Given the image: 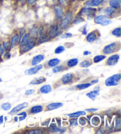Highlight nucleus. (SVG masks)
Segmentation results:
<instances>
[{"label": "nucleus", "instance_id": "obj_1", "mask_svg": "<svg viewBox=\"0 0 121 134\" xmlns=\"http://www.w3.org/2000/svg\"><path fill=\"white\" fill-rule=\"evenodd\" d=\"M94 22L97 24L101 25L102 26H106L112 23V20L105 15H99L95 17Z\"/></svg>", "mask_w": 121, "mask_h": 134}, {"label": "nucleus", "instance_id": "obj_2", "mask_svg": "<svg viewBox=\"0 0 121 134\" xmlns=\"http://www.w3.org/2000/svg\"><path fill=\"white\" fill-rule=\"evenodd\" d=\"M120 43H113L110 44L106 46L103 49V52L105 54H109L111 53H113L116 52H118L120 50Z\"/></svg>", "mask_w": 121, "mask_h": 134}, {"label": "nucleus", "instance_id": "obj_3", "mask_svg": "<svg viewBox=\"0 0 121 134\" xmlns=\"http://www.w3.org/2000/svg\"><path fill=\"white\" fill-rule=\"evenodd\" d=\"M120 80V74H116L108 77L105 80V85L107 86H114L119 84Z\"/></svg>", "mask_w": 121, "mask_h": 134}, {"label": "nucleus", "instance_id": "obj_4", "mask_svg": "<svg viewBox=\"0 0 121 134\" xmlns=\"http://www.w3.org/2000/svg\"><path fill=\"white\" fill-rule=\"evenodd\" d=\"M36 45V40L34 38H31L29 40L27 43H25L24 44L21 46L20 50L21 52L23 53H25L31 50L32 48H34Z\"/></svg>", "mask_w": 121, "mask_h": 134}, {"label": "nucleus", "instance_id": "obj_5", "mask_svg": "<svg viewBox=\"0 0 121 134\" xmlns=\"http://www.w3.org/2000/svg\"><path fill=\"white\" fill-rule=\"evenodd\" d=\"M73 19V13L72 11H70L67 13L64 17L62 18V21L60 24L62 29H65L70 24Z\"/></svg>", "mask_w": 121, "mask_h": 134}, {"label": "nucleus", "instance_id": "obj_6", "mask_svg": "<svg viewBox=\"0 0 121 134\" xmlns=\"http://www.w3.org/2000/svg\"><path fill=\"white\" fill-rule=\"evenodd\" d=\"M97 9L93 7H83L79 12V15L80 16H88V17H93L96 14Z\"/></svg>", "mask_w": 121, "mask_h": 134}, {"label": "nucleus", "instance_id": "obj_7", "mask_svg": "<svg viewBox=\"0 0 121 134\" xmlns=\"http://www.w3.org/2000/svg\"><path fill=\"white\" fill-rule=\"evenodd\" d=\"M61 27L59 25H54L50 29L49 32L48 33V36L50 38H54L59 36L62 33Z\"/></svg>", "mask_w": 121, "mask_h": 134}, {"label": "nucleus", "instance_id": "obj_8", "mask_svg": "<svg viewBox=\"0 0 121 134\" xmlns=\"http://www.w3.org/2000/svg\"><path fill=\"white\" fill-rule=\"evenodd\" d=\"M54 10L57 18L59 19H62L64 17V10L62 6L60 4H56L54 6Z\"/></svg>", "mask_w": 121, "mask_h": 134}, {"label": "nucleus", "instance_id": "obj_9", "mask_svg": "<svg viewBox=\"0 0 121 134\" xmlns=\"http://www.w3.org/2000/svg\"><path fill=\"white\" fill-rule=\"evenodd\" d=\"M28 106H29V103L27 102H24L21 104H20V105L16 106L13 109L11 110V112H9V114L11 115H14L15 114H17V112L20 111V110L27 108Z\"/></svg>", "mask_w": 121, "mask_h": 134}, {"label": "nucleus", "instance_id": "obj_10", "mask_svg": "<svg viewBox=\"0 0 121 134\" xmlns=\"http://www.w3.org/2000/svg\"><path fill=\"white\" fill-rule=\"evenodd\" d=\"M120 57L118 54H114L109 57L108 60L106 62L107 65L108 66H115L118 63V62L119 60Z\"/></svg>", "mask_w": 121, "mask_h": 134}, {"label": "nucleus", "instance_id": "obj_11", "mask_svg": "<svg viewBox=\"0 0 121 134\" xmlns=\"http://www.w3.org/2000/svg\"><path fill=\"white\" fill-rule=\"evenodd\" d=\"M43 68L42 64H40V65H36L33 68H31V69H29L25 71V74L27 75H33L36 74L38 71H40L41 69Z\"/></svg>", "mask_w": 121, "mask_h": 134}, {"label": "nucleus", "instance_id": "obj_12", "mask_svg": "<svg viewBox=\"0 0 121 134\" xmlns=\"http://www.w3.org/2000/svg\"><path fill=\"white\" fill-rule=\"evenodd\" d=\"M104 0H88L85 3V4L87 6L95 7H98L101 5L103 3Z\"/></svg>", "mask_w": 121, "mask_h": 134}, {"label": "nucleus", "instance_id": "obj_13", "mask_svg": "<svg viewBox=\"0 0 121 134\" xmlns=\"http://www.w3.org/2000/svg\"><path fill=\"white\" fill-rule=\"evenodd\" d=\"M73 79V75L72 73H67L62 76L61 80L63 84L67 85L70 83Z\"/></svg>", "mask_w": 121, "mask_h": 134}, {"label": "nucleus", "instance_id": "obj_14", "mask_svg": "<svg viewBox=\"0 0 121 134\" xmlns=\"http://www.w3.org/2000/svg\"><path fill=\"white\" fill-rule=\"evenodd\" d=\"M46 81V78L44 77V76H40V77H38L36 78H34L32 79L31 82H30V85H40L45 83Z\"/></svg>", "mask_w": 121, "mask_h": 134}, {"label": "nucleus", "instance_id": "obj_15", "mask_svg": "<svg viewBox=\"0 0 121 134\" xmlns=\"http://www.w3.org/2000/svg\"><path fill=\"white\" fill-rule=\"evenodd\" d=\"M44 59H45V57H44L43 55H41V54L37 55V56H35L32 58L31 64L32 66L37 65V64L40 63L41 62H42L44 60Z\"/></svg>", "mask_w": 121, "mask_h": 134}, {"label": "nucleus", "instance_id": "obj_16", "mask_svg": "<svg viewBox=\"0 0 121 134\" xmlns=\"http://www.w3.org/2000/svg\"><path fill=\"white\" fill-rule=\"evenodd\" d=\"M63 104L62 102H56V103H52L48 105L47 108L48 110H53L54 109H59V108L62 107Z\"/></svg>", "mask_w": 121, "mask_h": 134}, {"label": "nucleus", "instance_id": "obj_17", "mask_svg": "<svg viewBox=\"0 0 121 134\" xmlns=\"http://www.w3.org/2000/svg\"><path fill=\"white\" fill-rule=\"evenodd\" d=\"M50 40H51V38L49 37H48V35H47V34H43L42 35H41L39 37V38L37 42V44H38V45H40V44H41L47 42V41H50Z\"/></svg>", "mask_w": 121, "mask_h": 134}, {"label": "nucleus", "instance_id": "obj_18", "mask_svg": "<svg viewBox=\"0 0 121 134\" xmlns=\"http://www.w3.org/2000/svg\"><path fill=\"white\" fill-rule=\"evenodd\" d=\"M18 42H20V37H19V34L16 33L14 35L12 38H11V40L10 42V46H11V48H12L13 47H14L15 46H16L18 44Z\"/></svg>", "mask_w": 121, "mask_h": 134}, {"label": "nucleus", "instance_id": "obj_19", "mask_svg": "<svg viewBox=\"0 0 121 134\" xmlns=\"http://www.w3.org/2000/svg\"><path fill=\"white\" fill-rule=\"evenodd\" d=\"M116 10H117V9L112 7L110 6L105 8V10H104V13L107 17H111V16H112L114 14L116 13Z\"/></svg>", "mask_w": 121, "mask_h": 134}, {"label": "nucleus", "instance_id": "obj_20", "mask_svg": "<svg viewBox=\"0 0 121 134\" xmlns=\"http://www.w3.org/2000/svg\"><path fill=\"white\" fill-rule=\"evenodd\" d=\"M97 38V34L95 33V31H92L87 34L86 36V40L89 43L94 42L95 40H96Z\"/></svg>", "mask_w": 121, "mask_h": 134}, {"label": "nucleus", "instance_id": "obj_21", "mask_svg": "<svg viewBox=\"0 0 121 134\" xmlns=\"http://www.w3.org/2000/svg\"><path fill=\"white\" fill-rule=\"evenodd\" d=\"M41 93L43 94H47L52 91V87L50 85H44L40 88V90Z\"/></svg>", "mask_w": 121, "mask_h": 134}, {"label": "nucleus", "instance_id": "obj_22", "mask_svg": "<svg viewBox=\"0 0 121 134\" xmlns=\"http://www.w3.org/2000/svg\"><path fill=\"white\" fill-rule=\"evenodd\" d=\"M109 5L116 9H119L120 7V0H109Z\"/></svg>", "mask_w": 121, "mask_h": 134}, {"label": "nucleus", "instance_id": "obj_23", "mask_svg": "<svg viewBox=\"0 0 121 134\" xmlns=\"http://www.w3.org/2000/svg\"><path fill=\"white\" fill-rule=\"evenodd\" d=\"M99 91L100 90L94 89V91L90 92L88 93H87L86 96L90 99H92V100H95L96 97L99 95Z\"/></svg>", "mask_w": 121, "mask_h": 134}, {"label": "nucleus", "instance_id": "obj_24", "mask_svg": "<svg viewBox=\"0 0 121 134\" xmlns=\"http://www.w3.org/2000/svg\"><path fill=\"white\" fill-rule=\"evenodd\" d=\"M10 45V41H6V42H4L0 44V56H1L3 54V53L7 49Z\"/></svg>", "mask_w": 121, "mask_h": 134}, {"label": "nucleus", "instance_id": "obj_25", "mask_svg": "<svg viewBox=\"0 0 121 134\" xmlns=\"http://www.w3.org/2000/svg\"><path fill=\"white\" fill-rule=\"evenodd\" d=\"M43 106L41 105H37V106H34L31 108V110H30V112L31 114H38L40 112H41L43 111Z\"/></svg>", "mask_w": 121, "mask_h": 134}, {"label": "nucleus", "instance_id": "obj_26", "mask_svg": "<svg viewBox=\"0 0 121 134\" xmlns=\"http://www.w3.org/2000/svg\"><path fill=\"white\" fill-rule=\"evenodd\" d=\"M86 113L85 111H78L76 112L73 113V114H70L67 115V116H69L72 118H78L80 116H84L86 115Z\"/></svg>", "mask_w": 121, "mask_h": 134}, {"label": "nucleus", "instance_id": "obj_27", "mask_svg": "<svg viewBox=\"0 0 121 134\" xmlns=\"http://www.w3.org/2000/svg\"><path fill=\"white\" fill-rule=\"evenodd\" d=\"M60 60L59 59H52L48 62V66L50 67V68H53V67L57 66L58 64L60 63Z\"/></svg>", "mask_w": 121, "mask_h": 134}, {"label": "nucleus", "instance_id": "obj_28", "mask_svg": "<svg viewBox=\"0 0 121 134\" xmlns=\"http://www.w3.org/2000/svg\"><path fill=\"white\" fill-rule=\"evenodd\" d=\"M30 38V34L29 33H25L24 35L23 36L21 39L20 41V46L23 45L25 43H27V41H29Z\"/></svg>", "mask_w": 121, "mask_h": 134}, {"label": "nucleus", "instance_id": "obj_29", "mask_svg": "<svg viewBox=\"0 0 121 134\" xmlns=\"http://www.w3.org/2000/svg\"><path fill=\"white\" fill-rule=\"evenodd\" d=\"M79 60L78 59H72L67 62V65L69 68H73V67L76 66L78 64Z\"/></svg>", "mask_w": 121, "mask_h": 134}, {"label": "nucleus", "instance_id": "obj_30", "mask_svg": "<svg viewBox=\"0 0 121 134\" xmlns=\"http://www.w3.org/2000/svg\"><path fill=\"white\" fill-rule=\"evenodd\" d=\"M92 84L90 83H82V84H79L76 86V88H78L80 90H83V89H87L88 87H89L90 86H91V85Z\"/></svg>", "mask_w": 121, "mask_h": 134}, {"label": "nucleus", "instance_id": "obj_31", "mask_svg": "<svg viewBox=\"0 0 121 134\" xmlns=\"http://www.w3.org/2000/svg\"><path fill=\"white\" fill-rule=\"evenodd\" d=\"M104 59H106V56H104V55H97V56H96L94 58V62L95 63H99L101 61L103 60Z\"/></svg>", "mask_w": 121, "mask_h": 134}, {"label": "nucleus", "instance_id": "obj_32", "mask_svg": "<svg viewBox=\"0 0 121 134\" xmlns=\"http://www.w3.org/2000/svg\"><path fill=\"white\" fill-rule=\"evenodd\" d=\"M91 122L93 125L97 126L99 125L100 122H101V119H100V118L99 116H94L92 118Z\"/></svg>", "mask_w": 121, "mask_h": 134}, {"label": "nucleus", "instance_id": "obj_33", "mask_svg": "<svg viewBox=\"0 0 121 134\" xmlns=\"http://www.w3.org/2000/svg\"><path fill=\"white\" fill-rule=\"evenodd\" d=\"M85 21L84 18H83L82 16L80 15H78L76 16V17L74 18L73 20V24H78L79 23H81Z\"/></svg>", "mask_w": 121, "mask_h": 134}, {"label": "nucleus", "instance_id": "obj_34", "mask_svg": "<svg viewBox=\"0 0 121 134\" xmlns=\"http://www.w3.org/2000/svg\"><path fill=\"white\" fill-rule=\"evenodd\" d=\"M66 131V128H60V127H54L52 129V132H60V133H63Z\"/></svg>", "mask_w": 121, "mask_h": 134}, {"label": "nucleus", "instance_id": "obj_35", "mask_svg": "<svg viewBox=\"0 0 121 134\" xmlns=\"http://www.w3.org/2000/svg\"><path fill=\"white\" fill-rule=\"evenodd\" d=\"M112 34L113 36L118 37H120V27H118L113 30L112 31Z\"/></svg>", "mask_w": 121, "mask_h": 134}, {"label": "nucleus", "instance_id": "obj_36", "mask_svg": "<svg viewBox=\"0 0 121 134\" xmlns=\"http://www.w3.org/2000/svg\"><path fill=\"white\" fill-rule=\"evenodd\" d=\"M63 70V66H56L53 67V69H52V71L53 73H58L60 71H62Z\"/></svg>", "mask_w": 121, "mask_h": 134}, {"label": "nucleus", "instance_id": "obj_37", "mask_svg": "<svg viewBox=\"0 0 121 134\" xmlns=\"http://www.w3.org/2000/svg\"><path fill=\"white\" fill-rule=\"evenodd\" d=\"M92 63L89 60H84L80 63V66L82 68H88L91 66Z\"/></svg>", "mask_w": 121, "mask_h": 134}, {"label": "nucleus", "instance_id": "obj_38", "mask_svg": "<svg viewBox=\"0 0 121 134\" xmlns=\"http://www.w3.org/2000/svg\"><path fill=\"white\" fill-rule=\"evenodd\" d=\"M11 108V105L10 103H4L2 104L1 105V109H3L4 110H8Z\"/></svg>", "mask_w": 121, "mask_h": 134}, {"label": "nucleus", "instance_id": "obj_39", "mask_svg": "<svg viewBox=\"0 0 121 134\" xmlns=\"http://www.w3.org/2000/svg\"><path fill=\"white\" fill-rule=\"evenodd\" d=\"M64 50H65V48L63 47V46H60L56 48L54 50V53L56 54H60V53L63 52Z\"/></svg>", "mask_w": 121, "mask_h": 134}, {"label": "nucleus", "instance_id": "obj_40", "mask_svg": "<svg viewBox=\"0 0 121 134\" xmlns=\"http://www.w3.org/2000/svg\"><path fill=\"white\" fill-rule=\"evenodd\" d=\"M28 133L32 134H40L42 133L43 132L40 129H33V130L30 131Z\"/></svg>", "mask_w": 121, "mask_h": 134}, {"label": "nucleus", "instance_id": "obj_41", "mask_svg": "<svg viewBox=\"0 0 121 134\" xmlns=\"http://www.w3.org/2000/svg\"><path fill=\"white\" fill-rule=\"evenodd\" d=\"M58 2L62 6H66L68 4V0H58Z\"/></svg>", "mask_w": 121, "mask_h": 134}, {"label": "nucleus", "instance_id": "obj_42", "mask_svg": "<svg viewBox=\"0 0 121 134\" xmlns=\"http://www.w3.org/2000/svg\"><path fill=\"white\" fill-rule=\"evenodd\" d=\"M70 125L71 126H76L78 125V119H73L70 121Z\"/></svg>", "mask_w": 121, "mask_h": 134}, {"label": "nucleus", "instance_id": "obj_43", "mask_svg": "<svg viewBox=\"0 0 121 134\" xmlns=\"http://www.w3.org/2000/svg\"><path fill=\"white\" fill-rule=\"evenodd\" d=\"M72 34L70 33H66L62 36V38H67L72 37Z\"/></svg>", "mask_w": 121, "mask_h": 134}, {"label": "nucleus", "instance_id": "obj_44", "mask_svg": "<svg viewBox=\"0 0 121 134\" xmlns=\"http://www.w3.org/2000/svg\"><path fill=\"white\" fill-rule=\"evenodd\" d=\"M35 92V90L34 89H30V90H27L25 92V95H30V94H32Z\"/></svg>", "mask_w": 121, "mask_h": 134}, {"label": "nucleus", "instance_id": "obj_45", "mask_svg": "<svg viewBox=\"0 0 121 134\" xmlns=\"http://www.w3.org/2000/svg\"><path fill=\"white\" fill-rule=\"evenodd\" d=\"M82 120H83V121H82L80 120V119H79V124H80L82 126H84V125H85L86 123V121L85 119L83 118H82Z\"/></svg>", "mask_w": 121, "mask_h": 134}, {"label": "nucleus", "instance_id": "obj_46", "mask_svg": "<svg viewBox=\"0 0 121 134\" xmlns=\"http://www.w3.org/2000/svg\"><path fill=\"white\" fill-rule=\"evenodd\" d=\"M36 1L37 0H27L28 4H29V5H33V4L36 3Z\"/></svg>", "mask_w": 121, "mask_h": 134}, {"label": "nucleus", "instance_id": "obj_47", "mask_svg": "<svg viewBox=\"0 0 121 134\" xmlns=\"http://www.w3.org/2000/svg\"><path fill=\"white\" fill-rule=\"evenodd\" d=\"M10 56H11V54H10V52H6V53H5V54H4V58H6V59H9L10 57Z\"/></svg>", "mask_w": 121, "mask_h": 134}, {"label": "nucleus", "instance_id": "obj_48", "mask_svg": "<svg viewBox=\"0 0 121 134\" xmlns=\"http://www.w3.org/2000/svg\"><path fill=\"white\" fill-rule=\"evenodd\" d=\"M116 128H119L120 126V119H118L116 120Z\"/></svg>", "mask_w": 121, "mask_h": 134}, {"label": "nucleus", "instance_id": "obj_49", "mask_svg": "<svg viewBox=\"0 0 121 134\" xmlns=\"http://www.w3.org/2000/svg\"><path fill=\"white\" fill-rule=\"evenodd\" d=\"M97 109H95V108H92V109H86V111L89 112H94L95 111H96Z\"/></svg>", "mask_w": 121, "mask_h": 134}, {"label": "nucleus", "instance_id": "obj_50", "mask_svg": "<svg viewBox=\"0 0 121 134\" xmlns=\"http://www.w3.org/2000/svg\"><path fill=\"white\" fill-rule=\"evenodd\" d=\"M18 116H25L27 117V113L25 112H23L21 113H20V114H18Z\"/></svg>", "mask_w": 121, "mask_h": 134}, {"label": "nucleus", "instance_id": "obj_51", "mask_svg": "<svg viewBox=\"0 0 121 134\" xmlns=\"http://www.w3.org/2000/svg\"><path fill=\"white\" fill-rule=\"evenodd\" d=\"M87 29L86 27H85L84 29H83V31H82V34L83 35H86V34H87Z\"/></svg>", "mask_w": 121, "mask_h": 134}, {"label": "nucleus", "instance_id": "obj_52", "mask_svg": "<svg viewBox=\"0 0 121 134\" xmlns=\"http://www.w3.org/2000/svg\"><path fill=\"white\" fill-rule=\"evenodd\" d=\"M3 122H4V116H0V125L3 124Z\"/></svg>", "mask_w": 121, "mask_h": 134}, {"label": "nucleus", "instance_id": "obj_53", "mask_svg": "<svg viewBox=\"0 0 121 134\" xmlns=\"http://www.w3.org/2000/svg\"><path fill=\"white\" fill-rule=\"evenodd\" d=\"M25 118H26V116H22L20 117V119H19V121H23V120L25 119Z\"/></svg>", "mask_w": 121, "mask_h": 134}, {"label": "nucleus", "instance_id": "obj_54", "mask_svg": "<svg viewBox=\"0 0 121 134\" xmlns=\"http://www.w3.org/2000/svg\"><path fill=\"white\" fill-rule=\"evenodd\" d=\"M90 53H91L88 52V51H85V52H84V53H83V54H84L85 56H86V55L89 54H90Z\"/></svg>", "mask_w": 121, "mask_h": 134}, {"label": "nucleus", "instance_id": "obj_55", "mask_svg": "<svg viewBox=\"0 0 121 134\" xmlns=\"http://www.w3.org/2000/svg\"><path fill=\"white\" fill-rule=\"evenodd\" d=\"M98 82H99V80L98 79L94 80H92V84H95V83H97Z\"/></svg>", "mask_w": 121, "mask_h": 134}, {"label": "nucleus", "instance_id": "obj_56", "mask_svg": "<svg viewBox=\"0 0 121 134\" xmlns=\"http://www.w3.org/2000/svg\"><path fill=\"white\" fill-rule=\"evenodd\" d=\"M18 1L21 2V3H24V2L26 1L27 0H18Z\"/></svg>", "mask_w": 121, "mask_h": 134}, {"label": "nucleus", "instance_id": "obj_57", "mask_svg": "<svg viewBox=\"0 0 121 134\" xmlns=\"http://www.w3.org/2000/svg\"><path fill=\"white\" fill-rule=\"evenodd\" d=\"M14 121H15V122H17L18 121V117L17 116H15L14 118Z\"/></svg>", "mask_w": 121, "mask_h": 134}, {"label": "nucleus", "instance_id": "obj_58", "mask_svg": "<svg viewBox=\"0 0 121 134\" xmlns=\"http://www.w3.org/2000/svg\"><path fill=\"white\" fill-rule=\"evenodd\" d=\"M73 1H82L83 0H72Z\"/></svg>", "mask_w": 121, "mask_h": 134}, {"label": "nucleus", "instance_id": "obj_59", "mask_svg": "<svg viewBox=\"0 0 121 134\" xmlns=\"http://www.w3.org/2000/svg\"><path fill=\"white\" fill-rule=\"evenodd\" d=\"M4 120H5V121H6L7 120V117L6 116V117H5V118H4Z\"/></svg>", "mask_w": 121, "mask_h": 134}, {"label": "nucleus", "instance_id": "obj_60", "mask_svg": "<svg viewBox=\"0 0 121 134\" xmlns=\"http://www.w3.org/2000/svg\"><path fill=\"white\" fill-rule=\"evenodd\" d=\"M2 82V79H1V78L0 77V82Z\"/></svg>", "mask_w": 121, "mask_h": 134}, {"label": "nucleus", "instance_id": "obj_61", "mask_svg": "<svg viewBox=\"0 0 121 134\" xmlns=\"http://www.w3.org/2000/svg\"><path fill=\"white\" fill-rule=\"evenodd\" d=\"M4 0H0V2H2V1H4Z\"/></svg>", "mask_w": 121, "mask_h": 134}]
</instances>
